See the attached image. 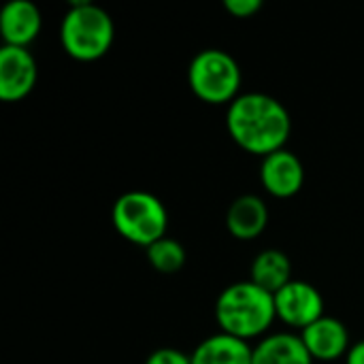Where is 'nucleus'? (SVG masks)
<instances>
[{
  "instance_id": "obj_1",
  "label": "nucleus",
  "mask_w": 364,
  "mask_h": 364,
  "mask_svg": "<svg viewBox=\"0 0 364 364\" xmlns=\"http://www.w3.org/2000/svg\"><path fill=\"white\" fill-rule=\"evenodd\" d=\"M226 130L243 151L264 158L286 147L292 115L279 98L267 92H243L226 107Z\"/></svg>"
},
{
  "instance_id": "obj_2",
  "label": "nucleus",
  "mask_w": 364,
  "mask_h": 364,
  "mask_svg": "<svg viewBox=\"0 0 364 364\" xmlns=\"http://www.w3.org/2000/svg\"><path fill=\"white\" fill-rule=\"evenodd\" d=\"M213 314L220 333L247 343L267 337L277 320L273 294L256 286L252 279L226 286L215 301Z\"/></svg>"
},
{
  "instance_id": "obj_3",
  "label": "nucleus",
  "mask_w": 364,
  "mask_h": 364,
  "mask_svg": "<svg viewBox=\"0 0 364 364\" xmlns=\"http://www.w3.org/2000/svg\"><path fill=\"white\" fill-rule=\"evenodd\" d=\"M60 45L77 62L105 58L115 38L113 17L90 0H75L60 19Z\"/></svg>"
},
{
  "instance_id": "obj_4",
  "label": "nucleus",
  "mask_w": 364,
  "mask_h": 364,
  "mask_svg": "<svg viewBox=\"0 0 364 364\" xmlns=\"http://www.w3.org/2000/svg\"><path fill=\"white\" fill-rule=\"evenodd\" d=\"M188 85L192 94L213 107L230 105L241 96L243 73L232 53L224 49H200L188 64Z\"/></svg>"
},
{
  "instance_id": "obj_5",
  "label": "nucleus",
  "mask_w": 364,
  "mask_h": 364,
  "mask_svg": "<svg viewBox=\"0 0 364 364\" xmlns=\"http://www.w3.org/2000/svg\"><path fill=\"white\" fill-rule=\"evenodd\" d=\"M111 222L119 237L147 250L166 237L168 211L156 194L147 190H130L113 203Z\"/></svg>"
},
{
  "instance_id": "obj_6",
  "label": "nucleus",
  "mask_w": 364,
  "mask_h": 364,
  "mask_svg": "<svg viewBox=\"0 0 364 364\" xmlns=\"http://www.w3.org/2000/svg\"><path fill=\"white\" fill-rule=\"evenodd\" d=\"M275 299V314L284 326L303 333L324 314V296L322 292L303 279H292L279 292L273 294Z\"/></svg>"
},
{
  "instance_id": "obj_7",
  "label": "nucleus",
  "mask_w": 364,
  "mask_h": 364,
  "mask_svg": "<svg viewBox=\"0 0 364 364\" xmlns=\"http://www.w3.org/2000/svg\"><path fill=\"white\" fill-rule=\"evenodd\" d=\"M38 81V64L28 47L2 45L0 49V100L19 102L32 94Z\"/></svg>"
},
{
  "instance_id": "obj_8",
  "label": "nucleus",
  "mask_w": 364,
  "mask_h": 364,
  "mask_svg": "<svg viewBox=\"0 0 364 364\" xmlns=\"http://www.w3.org/2000/svg\"><path fill=\"white\" fill-rule=\"evenodd\" d=\"M260 183L273 198H292L303 190L305 166L301 158L288 147L273 151L260 162Z\"/></svg>"
},
{
  "instance_id": "obj_9",
  "label": "nucleus",
  "mask_w": 364,
  "mask_h": 364,
  "mask_svg": "<svg viewBox=\"0 0 364 364\" xmlns=\"http://www.w3.org/2000/svg\"><path fill=\"white\" fill-rule=\"evenodd\" d=\"M299 335L316 363H337L341 358L346 360L352 348L348 326L333 316H322Z\"/></svg>"
},
{
  "instance_id": "obj_10",
  "label": "nucleus",
  "mask_w": 364,
  "mask_h": 364,
  "mask_svg": "<svg viewBox=\"0 0 364 364\" xmlns=\"http://www.w3.org/2000/svg\"><path fill=\"white\" fill-rule=\"evenodd\" d=\"M43 15L32 0H9L0 13V34L4 45L30 47L41 34Z\"/></svg>"
},
{
  "instance_id": "obj_11",
  "label": "nucleus",
  "mask_w": 364,
  "mask_h": 364,
  "mask_svg": "<svg viewBox=\"0 0 364 364\" xmlns=\"http://www.w3.org/2000/svg\"><path fill=\"white\" fill-rule=\"evenodd\" d=\"M269 226V207L258 194L237 196L226 211V228L239 241L258 239Z\"/></svg>"
},
{
  "instance_id": "obj_12",
  "label": "nucleus",
  "mask_w": 364,
  "mask_h": 364,
  "mask_svg": "<svg viewBox=\"0 0 364 364\" xmlns=\"http://www.w3.org/2000/svg\"><path fill=\"white\" fill-rule=\"evenodd\" d=\"M316 360L294 333H269L254 346L252 364H314Z\"/></svg>"
},
{
  "instance_id": "obj_13",
  "label": "nucleus",
  "mask_w": 364,
  "mask_h": 364,
  "mask_svg": "<svg viewBox=\"0 0 364 364\" xmlns=\"http://www.w3.org/2000/svg\"><path fill=\"white\" fill-rule=\"evenodd\" d=\"M192 356V364H252L254 346L237 337L215 333L203 339Z\"/></svg>"
},
{
  "instance_id": "obj_14",
  "label": "nucleus",
  "mask_w": 364,
  "mask_h": 364,
  "mask_svg": "<svg viewBox=\"0 0 364 364\" xmlns=\"http://www.w3.org/2000/svg\"><path fill=\"white\" fill-rule=\"evenodd\" d=\"M250 279L271 294L279 292L286 284H290L294 279L292 277V262H290L288 254L282 250H275V247L262 250L252 260Z\"/></svg>"
},
{
  "instance_id": "obj_15",
  "label": "nucleus",
  "mask_w": 364,
  "mask_h": 364,
  "mask_svg": "<svg viewBox=\"0 0 364 364\" xmlns=\"http://www.w3.org/2000/svg\"><path fill=\"white\" fill-rule=\"evenodd\" d=\"M145 256H147V262L162 275H173V273H179L188 260V254H186V247L173 239V237H164L160 241H156L154 245H149L145 250Z\"/></svg>"
},
{
  "instance_id": "obj_16",
  "label": "nucleus",
  "mask_w": 364,
  "mask_h": 364,
  "mask_svg": "<svg viewBox=\"0 0 364 364\" xmlns=\"http://www.w3.org/2000/svg\"><path fill=\"white\" fill-rule=\"evenodd\" d=\"M145 364H192V356L177 348H160L147 356Z\"/></svg>"
},
{
  "instance_id": "obj_17",
  "label": "nucleus",
  "mask_w": 364,
  "mask_h": 364,
  "mask_svg": "<svg viewBox=\"0 0 364 364\" xmlns=\"http://www.w3.org/2000/svg\"><path fill=\"white\" fill-rule=\"evenodd\" d=\"M224 9L237 19H247L260 13L262 0H224Z\"/></svg>"
},
{
  "instance_id": "obj_18",
  "label": "nucleus",
  "mask_w": 364,
  "mask_h": 364,
  "mask_svg": "<svg viewBox=\"0 0 364 364\" xmlns=\"http://www.w3.org/2000/svg\"><path fill=\"white\" fill-rule=\"evenodd\" d=\"M346 364H364V339L352 343V348L346 356Z\"/></svg>"
}]
</instances>
